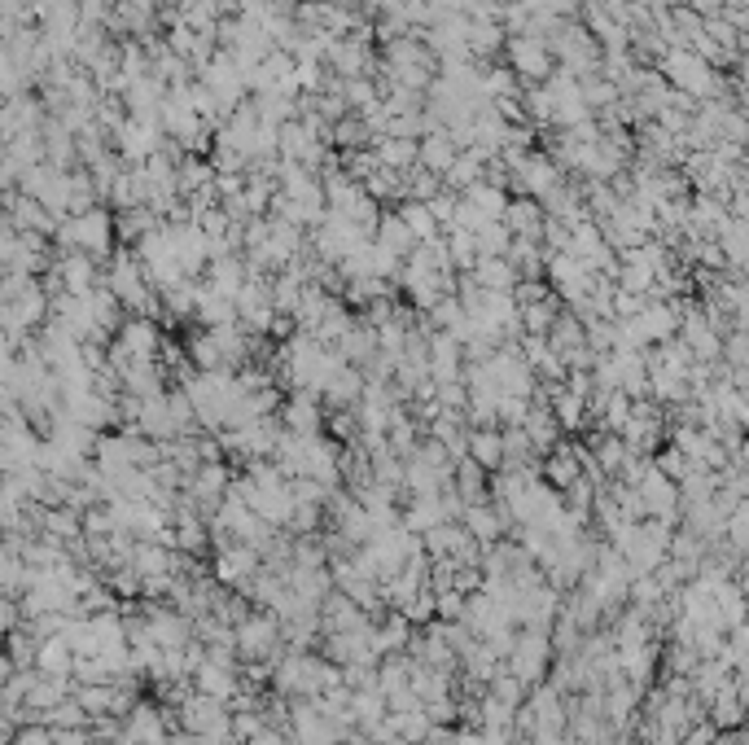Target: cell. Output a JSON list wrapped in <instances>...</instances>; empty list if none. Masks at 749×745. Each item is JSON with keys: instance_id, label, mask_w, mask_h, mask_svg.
<instances>
[{"instance_id": "obj_2", "label": "cell", "mask_w": 749, "mask_h": 745, "mask_svg": "<svg viewBox=\"0 0 749 745\" xmlns=\"http://www.w3.org/2000/svg\"><path fill=\"white\" fill-rule=\"evenodd\" d=\"M421 158H425V163H430L434 171L456 167V149H452V141H447V136H430V141L421 145Z\"/></svg>"}, {"instance_id": "obj_1", "label": "cell", "mask_w": 749, "mask_h": 745, "mask_svg": "<svg viewBox=\"0 0 749 745\" xmlns=\"http://www.w3.org/2000/svg\"><path fill=\"white\" fill-rule=\"evenodd\" d=\"M513 57H517V71H526V75H548V57H544V49H539L535 40H517V44H513Z\"/></svg>"}, {"instance_id": "obj_3", "label": "cell", "mask_w": 749, "mask_h": 745, "mask_svg": "<svg viewBox=\"0 0 749 745\" xmlns=\"http://www.w3.org/2000/svg\"><path fill=\"white\" fill-rule=\"evenodd\" d=\"M412 154H417V149H412V141H399V136L382 145V158H386L390 167H408V163H412Z\"/></svg>"}]
</instances>
